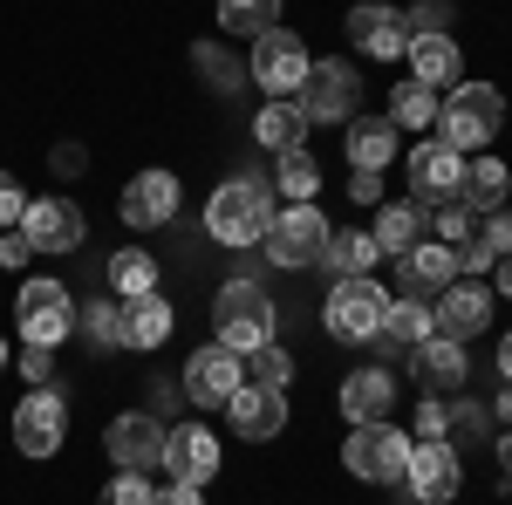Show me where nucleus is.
I'll list each match as a JSON object with an SVG mask.
<instances>
[{
    "label": "nucleus",
    "instance_id": "obj_1",
    "mask_svg": "<svg viewBox=\"0 0 512 505\" xmlns=\"http://www.w3.org/2000/svg\"><path fill=\"white\" fill-rule=\"evenodd\" d=\"M499 130H506V89H492V82H458V89H444V103H437V144L472 157V151H485Z\"/></svg>",
    "mask_w": 512,
    "mask_h": 505
},
{
    "label": "nucleus",
    "instance_id": "obj_2",
    "mask_svg": "<svg viewBox=\"0 0 512 505\" xmlns=\"http://www.w3.org/2000/svg\"><path fill=\"white\" fill-rule=\"evenodd\" d=\"M274 226V185L267 178H226L205 198V233L219 246H260Z\"/></svg>",
    "mask_w": 512,
    "mask_h": 505
},
{
    "label": "nucleus",
    "instance_id": "obj_3",
    "mask_svg": "<svg viewBox=\"0 0 512 505\" xmlns=\"http://www.w3.org/2000/svg\"><path fill=\"white\" fill-rule=\"evenodd\" d=\"M212 342H226V349L253 355L260 342H274V294L260 287V280H219V294H212Z\"/></svg>",
    "mask_w": 512,
    "mask_h": 505
},
{
    "label": "nucleus",
    "instance_id": "obj_4",
    "mask_svg": "<svg viewBox=\"0 0 512 505\" xmlns=\"http://www.w3.org/2000/svg\"><path fill=\"white\" fill-rule=\"evenodd\" d=\"M410 430H396L390 417L383 424H349L342 437V471L362 478V485H403V471H410Z\"/></svg>",
    "mask_w": 512,
    "mask_h": 505
},
{
    "label": "nucleus",
    "instance_id": "obj_5",
    "mask_svg": "<svg viewBox=\"0 0 512 505\" xmlns=\"http://www.w3.org/2000/svg\"><path fill=\"white\" fill-rule=\"evenodd\" d=\"M76 294L55 280V273H35V280H21V294H14V328H21V342H41V349H62L69 335H76Z\"/></svg>",
    "mask_w": 512,
    "mask_h": 505
},
{
    "label": "nucleus",
    "instance_id": "obj_6",
    "mask_svg": "<svg viewBox=\"0 0 512 505\" xmlns=\"http://www.w3.org/2000/svg\"><path fill=\"white\" fill-rule=\"evenodd\" d=\"M383 308H390L383 280L355 273V280H335V287H328V301H321V328H328L335 342H376Z\"/></svg>",
    "mask_w": 512,
    "mask_h": 505
},
{
    "label": "nucleus",
    "instance_id": "obj_7",
    "mask_svg": "<svg viewBox=\"0 0 512 505\" xmlns=\"http://www.w3.org/2000/svg\"><path fill=\"white\" fill-rule=\"evenodd\" d=\"M294 103H301V117L308 123H349L362 117V76H355V62H308V76L294 89Z\"/></svg>",
    "mask_w": 512,
    "mask_h": 505
},
{
    "label": "nucleus",
    "instance_id": "obj_8",
    "mask_svg": "<svg viewBox=\"0 0 512 505\" xmlns=\"http://www.w3.org/2000/svg\"><path fill=\"white\" fill-rule=\"evenodd\" d=\"M267 260L287 273H301V267H321V253H328V219H321L308 198H294L287 212H274V226H267Z\"/></svg>",
    "mask_w": 512,
    "mask_h": 505
},
{
    "label": "nucleus",
    "instance_id": "obj_9",
    "mask_svg": "<svg viewBox=\"0 0 512 505\" xmlns=\"http://www.w3.org/2000/svg\"><path fill=\"white\" fill-rule=\"evenodd\" d=\"M403 492L417 505H451L465 492V451L451 437H424L410 444V471H403Z\"/></svg>",
    "mask_w": 512,
    "mask_h": 505
},
{
    "label": "nucleus",
    "instance_id": "obj_10",
    "mask_svg": "<svg viewBox=\"0 0 512 505\" xmlns=\"http://www.w3.org/2000/svg\"><path fill=\"white\" fill-rule=\"evenodd\" d=\"M308 41L287 35V28H267V35L253 41V55H246V76H253V89H267V103H287L294 89H301V76H308Z\"/></svg>",
    "mask_w": 512,
    "mask_h": 505
},
{
    "label": "nucleus",
    "instance_id": "obj_11",
    "mask_svg": "<svg viewBox=\"0 0 512 505\" xmlns=\"http://www.w3.org/2000/svg\"><path fill=\"white\" fill-rule=\"evenodd\" d=\"M62 444H69V403H62V389L55 383L28 389L14 403V451L21 458H55Z\"/></svg>",
    "mask_w": 512,
    "mask_h": 505
},
{
    "label": "nucleus",
    "instance_id": "obj_12",
    "mask_svg": "<svg viewBox=\"0 0 512 505\" xmlns=\"http://www.w3.org/2000/svg\"><path fill=\"white\" fill-rule=\"evenodd\" d=\"M185 403H198V410H226L239 396V383H246V355L226 349V342H205V349H192V362H185Z\"/></svg>",
    "mask_w": 512,
    "mask_h": 505
},
{
    "label": "nucleus",
    "instance_id": "obj_13",
    "mask_svg": "<svg viewBox=\"0 0 512 505\" xmlns=\"http://www.w3.org/2000/svg\"><path fill=\"white\" fill-rule=\"evenodd\" d=\"M103 451L117 471H158L164 465V417L151 410H123L103 424Z\"/></svg>",
    "mask_w": 512,
    "mask_h": 505
},
{
    "label": "nucleus",
    "instance_id": "obj_14",
    "mask_svg": "<svg viewBox=\"0 0 512 505\" xmlns=\"http://www.w3.org/2000/svg\"><path fill=\"white\" fill-rule=\"evenodd\" d=\"M342 35H349L362 55L396 62V55L410 48V21H403V7H390V0H355L349 14H342Z\"/></svg>",
    "mask_w": 512,
    "mask_h": 505
},
{
    "label": "nucleus",
    "instance_id": "obj_15",
    "mask_svg": "<svg viewBox=\"0 0 512 505\" xmlns=\"http://www.w3.org/2000/svg\"><path fill=\"white\" fill-rule=\"evenodd\" d=\"M437 314V335H451V342H472V335H485L492 328V287L478 280V273H458L444 294L431 301Z\"/></svg>",
    "mask_w": 512,
    "mask_h": 505
},
{
    "label": "nucleus",
    "instance_id": "obj_16",
    "mask_svg": "<svg viewBox=\"0 0 512 505\" xmlns=\"http://www.w3.org/2000/svg\"><path fill=\"white\" fill-rule=\"evenodd\" d=\"M403 178H410V198L431 212V205H444V198H458L465 192V157L451 151V144H417L410 151V164H403Z\"/></svg>",
    "mask_w": 512,
    "mask_h": 505
},
{
    "label": "nucleus",
    "instance_id": "obj_17",
    "mask_svg": "<svg viewBox=\"0 0 512 505\" xmlns=\"http://www.w3.org/2000/svg\"><path fill=\"white\" fill-rule=\"evenodd\" d=\"M117 219L130 226V233L171 226V219H178V178H171V171H137V178L123 185V198H117Z\"/></svg>",
    "mask_w": 512,
    "mask_h": 505
},
{
    "label": "nucleus",
    "instance_id": "obj_18",
    "mask_svg": "<svg viewBox=\"0 0 512 505\" xmlns=\"http://www.w3.org/2000/svg\"><path fill=\"white\" fill-rule=\"evenodd\" d=\"M164 471L178 478V485H212L226 458H219V437L205 424H171L164 430Z\"/></svg>",
    "mask_w": 512,
    "mask_h": 505
},
{
    "label": "nucleus",
    "instance_id": "obj_19",
    "mask_svg": "<svg viewBox=\"0 0 512 505\" xmlns=\"http://www.w3.org/2000/svg\"><path fill=\"white\" fill-rule=\"evenodd\" d=\"M21 233H28V246H35V253H76L82 233H89V219H82L76 198H28Z\"/></svg>",
    "mask_w": 512,
    "mask_h": 505
},
{
    "label": "nucleus",
    "instance_id": "obj_20",
    "mask_svg": "<svg viewBox=\"0 0 512 505\" xmlns=\"http://www.w3.org/2000/svg\"><path fill=\"white\" fill-rule=\"evenodd\" d=\"M396 280H403V294H417V301H437L451 280H458V246H444V239H417L403 260H396Z\"/></svg>",
    "mask_w": 512,
    "mask_h": 505
},
{
    "label": "nucleus",
    "instance_id": "obj_21",
    "mask_svg": "<svg viewBox=\"0 0 512 505\" xmlns=\"http://www.w3.org/2000/svg\"><path fill=\"white\" fill-rule=\"evenodd\" d=\"M335 403H342V417H349V424H383V417L396 410V376L383 369V362H362V369L342 376Z\"/></svg>",
    "mask_w": 512,
    "mask_h": 505
},
{
    "label": "nucleus",
    "instance_id": "obj_22",
    "mask_svg": "<svg viewBox=\"0 0 512 505\" xmlns=\"http://www.w3.org/2000/svg\"><path fill=\"white\" fill-rule=\"evenodd\" d=\"M226 417H233V437H246V444H274L280 430H287V389L239 383V396L226 403Z\"/></svg>",
    "mask_w": 512,
    "mask_h": 505
},
{
    "label": "nucleus",
    "instance_id": "obj_23",
    "mask_svg": "<svg viewBox=\"0 0 512 505\" xmlns=\"http://www.w3.org/2000/svg\"><path fill=\"white\" fill-rule=\"evenodd\" d=\"M410 376H417V389H424V396H451V389H465V376H472L465 342H451V335L417 342V349H410Z\"/></svg>",
    "mask_w": 512,
    "mask_h": 505
},
{
    "label": "nucleus",
    "instance_id": "obj_24",
    "mask_svg": "<svg viewBox=\"0 0 512 505\" xmlns=\"http://www.w3.org/2000/svg\"><path fill=\"white\" fill-rule=\"evenodd\" d=\"M431 335H437V314H431V301H417V294H396L390 308H383V328H376L383 355H410L417 342H431Z\"/></svg>",
    "mask_w": 512,
    "mask_h": 505
},
{
    "label": "nucleus",
    "instance_id": "obj_25",
    "mask_svg": "<svg viewBox=\"0 0 512 505\" xmlns=\"http://www.w3.org/2000/svg\"><path fill=\"white\" fill-rule=\"evenodd\" d=\"M410 76L424 82V89H458V76H465V48L451 35H410Z\"/></svg>",
    "mask_w": 512,
    "mask_h": 505
},
{
    "label": "nucleus",
    "instance_id": "obj_26",
    "mask_svg": "<svg viewBox=\"0 0 512 505\" xmlns=\"http://www.w3.org/2000/svg\"><path fill=\"white\" fill-rule=\"evenodd\" d=\"M171 328H178V314H171V301H164L158 287L123 301V349H164Z\"/></svg>",
    "mask_w": 512,
    "mask_h": 505
},
{
    "label": "nucleus",
    "instance_id": "obj_27",
    "mask_svg": "<svg viewBox=\"0 0 512 505\" xmlns=\"http://www.w3.org/2000/svg\"><path fill=\"white\" fill-rule=\"evenodd\" d=\"M369 233H376V246H383V260H403L417 239L431 233V219H424L417 198H403V205H376V226H369Z\"/></svg>",
    "mask_w": 512,
    "mask_h": 505
},
{
    "label": "nucleus",
    "instance_id": "obj_28",
    "mask_svg": "<svg viewBox=\"0 0 512 505\" xmlns=\"http://www.w3.org/2000/svg\"><path fill=\"white\" fill-rule=\"evenodd\" d=\"M396 137L403 130L390 117H349V171H390Z\"/></svg>",
    "mask_w": 512,
    "mask_h": 505
},
{
    "label": "nucleus",
    "instance_id": "obj_29",
    "mask_svg": "<svg viewBox=\"0 0 512 505\" xmlns=\"http://www.w3.org/2000/svg\"><path fill=\"white\" fill-rule=\"evenodd\" d=\"M253 144L260 151H301L308 144V117H301V103L287 96V103H260V117H253Z\"/></svg>",
    "mask_w": 512,
    "mask_h": 505
},
{
    "label": "nucleus",
    "instance_id": "obj_30",
    "mask_svg": "<svg viewBox=\"0 0 512 505\" xmlns=\"http://www.w3.org/2000/svg\"><path fill=\"white\" fill-rule=\"evenodd\" d=\"M383 260V246L369 226H342V233H328V253H321V267L335 273V280H355V273H369Z\"/></svg>",
    "mask_w": 512,
    "mask_h": 505
},
{
    "label": "nucleus",
    "instance_id": "obj_31",
    "mask_svg": "<svg viewBox=\"0 0 512 505\" xmlns=\"http://www.w3.org/2000/svg\"><path fill=\"white\" fill-rule=\"evenodd\" d=\"M437 103H444L437 89H424L417 76H403L390 89V110H383V117H390L396 130H437Z\"/></svg>",
    "mask_w": 512,
    "mask_h": 505
},
{
    "label": "nucleus",
    "instance_id": "obj_32",
    "mask_svg": "<svg viewBox=\"0 0 512 505\" xmlns=\"http://www.w3.org/2000/svg\"><path fill=\"white\" fill-rule=\"evenodd\" d=\"M506 192H512V171L499 164V157H478V164H465V205H478V212H499L506 205Z\"/></svg>",
    "mask_w": 512,
    "mask_h": 505
},
{
    "label": "nucleus",
    "instance_id": "obj_33",
    "mask_svg": "<svg viewBox=\"0 0 512 505\" xmlns=\"http://www.w3.org/2000/svg\"><path fill=\"white\" fill-rule=\"evenodd\" d=\"M219 28L260 41L267 28H280V0H219Z\"/></svg>",
    "mask_w": 512,
    "mask_h": 505
},
{
    "label": "nucleus",
    "instance_id": "obj_34",
    "mask_svg": "<svg viewBox=\"0 0 512 505\" xmlns=\"http://www.w3.org/2000/svg\"><path fill=\"white\" fill-rule=\"evenodd\" d=\"M274 192H280V198H315V192H321V164L308 157V144L274 157Z\"/></svg>",
    "mask_w": 512,
    "mask_h": 505
},
{
    "label": "nucleus",
    "instance_id": "obj_35",
    "mask_svg": "<svg viewBox=\"0 0 512 505\" xmlns=\"http://www.w3.org/2000/svg\"><path fill=\"white\" fill-rule=\"evenodd\" d=\"M110 287H117V301H130V294H151V287H158V260H151L144 246H123L117 260H110Z\"/></svg>",
    "mask_w": 512,
    "mask_h": 505
},
{
    "label": "nucleus",
    "instance_id": "obj_36",
    "mask_svg": "<svg viewBox=\"0 0 512 505\" xmlns=\"http://www.w3.org/2000/svg\"><path fill=\"white\" fill-rule=\"evenodd\" d=\"M192 69H198L205 82H212L219 96H239V82H253V76H246V69L233 62V55L219 48V41H198V48H192Z\"/></svg>",
    "mask_w": 512,
    "mask_h": 505
},
{
    "label": "nucleus",
    "instance_id": "obj_37",
    "mask_svg": "<svg viewBox=\"0 0 512 505\" xmlns=\"http://www.w3.org/2000/svg\"><path fill=\"white\" fill-rule=\"evenodd\" d=\"M76 328L96 349H123V301H89V308L76 314Z\"/></svg>",
    "mask_w": 512,
    "mask_h": 505
},
{
    "label": "nucleus",
    "instance_id": "obj_38",
    "mask_svg": "<svg viewBox=\"0 0 512 505\" xmlns=\"http://www.w3.org/2000/svg\"><path fill=\"white\" fill-rule=\"evenodd\" d=\"M246 383H260V389H287V383H294V355L280 349V342H260V349L246 355Z\"/></svg>",
    "mask_w": 512,
    "mask_h": 505
},
{
    "label": "nucleus",
    "instance_id": "obj_39",
    "mask_svg": "<svg viewBox=\"0 0 512 505\" xmlns=\"http://www.w3.org/2000/svg\"><path fill=\"white\" fill-rule=\"evenodd\" d=\"M431 226H437V239H444V246H465V239L478 233V205H465V198H444Z\"/></svg>",
    "mask_w": 512,
    "mask_h": 505
},
{
    "label": "nucleus",
    "instance_id": "obj_40",
    "mask_svg": "<svg viewBox=\"0 0 512 505\" xmlns=\"http://www.w3.org/2000/svg\"><path fill=\"white\" fill-rule=\"evenodd\" d=\"M96 505H158V485L144 478V471H117L110 485H103V499Z\"/></svg>",
    "mask_w": 512,
    "mask_h": 505
},
{
    "label": "nucleus",
    "instance_id": "obj_41",
    "mask_svg": "<svg viewBox=\"0 0 512 505\" xmlns=\"http://www.w3.org/2000/svg\"><path fill=\"white\" fill-rule=\"evenodd\" d=\"M424 437H451V403H444V396H424V403H417V444H424Z\"/></svg>",
    "mask_w": 512,
    "mask_h": 505
},
{
    "label": "nucleus",
    "instance_id": "obj_42",
    "mask_svg": "<svg viewBox=\"0 0 512 505\" xmlns=\"http://www.w3.org/2000/svg\"><path fill=\"white\" fill-rule=\"evenodd\" d=\"M21 219H28V192H21V178L0 171V233H14Z\"/></svg>",
    "mask_w": 512,
    "mask_h": 505
},
{
    "label": "nucleus",
    "instance_id": "obj_43",
    "mask_svg": "<svg viewBox=\"0 0 512 505\" xmlns=\"http://www.w3.org/2000/svg\"><path fill=\"white\" fill-rule=\"evenodd\" d=\"M14 369H21V376H28V383H55V349H41V342H28V349L14 355Z\"/></svg>",
    "mask_w": 512,
    "mask_h": 505
},
{
    "label": "nucleus",
    "instance_id": "obj_44",
    "mask_svg": "<svg viewBox=\"0 0 512 505\" xmlns=\"http://www.w3.org/2000/svg\"><path fill=\"white\" fill-rule=\"evenodd\" d=\"M28 260H35V246H28V233H21V226H14V233H0V267L21 273Z\"/></svg>",
    "mask_w": 512,
    "mask_h": 505
},
{
    "label": "nucleus",
    "instance_id": "obj_45",
    "mask_svg": "<svg viewBox=\"0 0 512 505\" xmlns=\"http://www.w3.org/2000/svg\"><path fill=\"white\" fill-rule=\"evenodd\" d=\"M349 198L355 205H383V171H349Z\"/></svg>",
    "mask_w": 512,
    "mask_h": 505
},
{
    "label": "nucleus",
    "instance_id": "obj_46",
    "mask_svg": "<svg viewBox=\"0 0 512 505\" xmlns=\"http://www.w3.org/2000/svg\"><path fill=\"white\" fill-rule=\"evenodd\" d=\"M158 505H205V485H158Z\"/></svg>",
    "mask_w": 512,
    "mask_h": 505
},
{
    "label": "nucleus",
    "instance_id": "obj_47",
    "mask_svg": "<svg viewBox=\"0 0 512 505\" xmlns=\"http://www.w3.org/2000/svg\"><path fill=\"white\" fill-rule=\"evenodd\" d=\"M82 164H89V157H82V151H76V144H62V151H55V171H62V178H76Z\"/></svg>",
    "mask_w": 512,
    "mask_h": 505
},
{
    "label": "nucleus",
    "instance_id": "obj_48",
    "mask_svg": "<svg viewBox=\"0 0 512 505\" xmlns=\"http://www.w3.org/2000/svg\"><path fill=\"white\" fill-rule=\"evenodd\" d=\"M492 294H512V253L492 260Z\"/></svg>",
    "mask_w": 512,
    "mask_h": 505
},
{
    "label": "nucleus",
    "instance_id": "obj_49",
    "mask_svg": "<svg viewBox=\"0 0 512 505\" xmlns=\"http://www.w3.org/2000/svg\"><path fill=\"white\" fill-rule=\"evenodd\" d=\"M499 376H506V383H512V328H506V335H499Z\"/></svg>",
    "mask_w": 512,
    "mask_h": 505
},
{
    "label": "nucleus",
    "instance_id": "obj_50",
    "mask_svg": "<svg viewBox=\"0 0 512 505\" xmlns=\"http://www.w3.org/2000/svg\"><path fill=\"white\" fill-rule=\"evenodd\" d=\"M492 417H499V424H512V383L499 389V403H492Z\"/></svg>",
    "mask_w": 512,
    "mask_h": 505
},
{
    "label": "nucleus",
    "instance_id": "obj_51",
    "mask_svg": "<svg viewBox=\"0 0 512 505\" xmlns=\"http://www.w3.org/2000/svg\"><path fill=\"white\" fill-rule=\"evenodd\" d=\"M499 471H506V485H512V430L499 437Z\"/></svg>",
    "mask_w": 512,
    "mask_h": 505
},
{
    "label": "nucleus",
    "instance_id": "obj_52",
    "mask_svg": "<svg viewBox=\"0 0 512 505\" xmlns=\"http://www.w3.org/2000/svg\"><path fill=\"white\" fill-rule=\"evenodd\" d=\"M0 369H14V349H7V342H0Z\"/></svg>",
    "mask_w": 512,
    "mask_h": 505
}]
</instances>
